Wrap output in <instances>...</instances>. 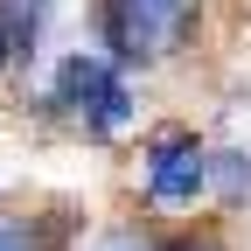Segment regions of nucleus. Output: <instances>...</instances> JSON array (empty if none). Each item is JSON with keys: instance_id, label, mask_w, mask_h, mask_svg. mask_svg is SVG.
I'll use <instances>...</instances> for the list:
<instances>
[{"instance_id": "obj_1", "label": "nucleus", "mask_w": 251, "mask_h": 251, "mask_svg": "<svg viewBox=\"0 0 251 251\" xmlns=\"http://www.w3.org/2000/svg\"><path fill=\"white\" fill-rule=\"evenodd\" d=\"M49 112L63 126H77L84 140H112V133L133 126L140 98H133V84H126V70H119L112 56L77 49V56H63L56 77H49Z\"/></svg>"}, {"instance_id": "obj_6", "label": "nucleus", "mask_w": 251, "mask_h": 251, "mask_svg": "<svg viewBox=\"0 0 251 251\" xmlns=\"http://www.w3.org/2000/svg\"><path fill=\"white\" fill-rule=\"evenodd\" d=\"M0 251H42V237L28 224H0Z\"/></svg>"}, {"instance_id": "obj_5", "label": "nucleus", "mask_w": 251, "mask_h": 251, "mask_svg": "<svg viewBox=\"0 0 251 251\" xmlns=\"http://www.w3.org/2000/svg\"><path fill=\"white\" fill-rule=\"evenodd\" d=\"M84 251H161V244H153L147 230H133V224H112V230H98V237H91Z\"/></svg>"}, {"instance_id": "obj_2", "label": "nucleus", "mask_w": 251, "mask_h": 251, "mask_svg": "<svg viewBox=\"0 0 251 251\" xmlns=\"http://www.w3.org/2000/svg\"><path fill=\"white\" fill-rule=\"evenodd\" d=\"M202 21V0H105V49L119 70H147V63H168L188 49Z\"/></svg>"}, {"instance_id": "obj_3", "label": "nucleus", "mask_w": 251, "mask_h": 251, "mask_svg": "<svg viewBox=\"0 0 251 251\" xmlns=\"http://www.w3.org/2000/svg\"><path fill=\"white\" fill-rule=\"evenodd\" d=\"M140 188L153 209H188L196 196H209V147L188 126H161L140 147Z\"/></svg>"}, {"instance_id": "obj_7", "label": "nucleus", "mask_w": 251, "mask_h": 251, "mask_svg": "<svg viewBox=\"0 0 251 251\" xmlns=\"http://www.w3.org/2000/svg\"><path fill=\"white\" fill-rule=\"evenodd\" d=\"M161 251H230L216 230H188V237H175V244H161Z\"/></svg>"}, {"instance_id": "obj_4", "label": "nucleus", "mask_w": 251, "mask_h": 251, "mask_svg": "<svg viewBox=\"0 0 251 251\" xmlns=\"http://www.w3.org/2000/svg\"><path fill=\"white\" fill-rule=\"evenodd\" d=\"M49 21V0H0V70L35 56V35Z\"/></svg>"}]
</instances>
